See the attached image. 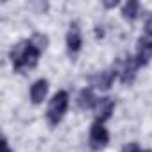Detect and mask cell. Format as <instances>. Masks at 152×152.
I'll list each match as a JSON object with an SVG mask.
<instances>
[{"mask_svg":"<svg viewBox=\"0 0 152 152\" xmlns=\"http://www.w3.org/2000/svg\"><path fill=\"white\" fill-rule=\"evenodd\" d=\"M39 56H41V50L38 47H34L31 43V39L29 41H22L11 50L13 68L16 72L27 70V68H34L38 64V61H39Z\"/></svg>","mask_w":152,"mask_h":152,"instance_id":"obj_1","label":"cell"},{"mask_svg":"<svg viewBox=\"0 0 152 152\" xmlns=\"http://www.w3.org/2000/svg\"><path fill=\"white\" fill-rule=\"evenodd\" d=\"M68 102H70V97L66 91H57L52 97V100L48 102V107H47V120L50 125H57L63 120V116L68 109Z\"/></svg>","mask_w":152,"mask_h":152,"instance_id":"obj_2","label":"cell"},{"mask_svg":"<svg viewBox=\"0 0 152 152\" xmlns=\"http://www.w3.org/2000/svg\"><path fill=\"white\" fill-rule=\"evenodd\" d=\"M109 143V132L104 127V124L95 122L90 129V147L93 150H100Z\"/></svg>","mask_w":152,"mask_h":152,"instance_id":"obj_3","label":"cell"},{"mask_svg":"<svg viewBox=\"0 0 152 152\" xmlns=\"http://www.w3.org/2000/svg\"><path fill=\"white\" fill-rule=\"evenodd\" d=\"M113 111H115V100L113 99H109V97L99 99L97 100V106H95V122L104 124L106 120L111 118Z\"/></svg>","mask_w":152,"mask_h":152,"instance_id":"obj_4","label":"cell"},{"mask_svg":"<svg viewBox=\"0 0 152 152\" xmlns=\"http://www.w3.org/2000/svg\"><path fill=\"white\" fill-rule=\"evenodd\" d=\"M136 61L140 66H145L150 63L152 59V39L150 38H141L138 41V47H136Z\"/></svg>","mask_w":152,"mask_h":152,"instance_id":"obj_5","label":"cell"},{"mask_svg":"<svg viewBox=\"0 0 152 152\" xmlns=\"http://www.w3.org/2000/svg\"><path fill=\"white\" fill-rule=\"evenodd\" d=\"M66 47L70 54H77L83 48V36H81V29L77 23H72L66 34Z\"/></svg>","mask_w":152,"mask_h":152,"instance_id":"obj_6","label":"cell"},{"mask_svg":"<svg viewBox=\"0 0 152 152\" xmlns=\"http://www.w3.org/2000/svg\"><path fill=\"white\" fill-rule=\"evenodd\" d=\"M138 61H136V57H132V56H127L125 59H124V63H122V68H120V79H122V83H132L134 81V77H136V70H138Z\"/></svg>","mask_w":152,"mask_h":152,"instance_id":"obj_7","label":"cell"},{"mask_svg":"<svg viewBox=\"0 0 152 152\" xmlns=\"http://www.w3.org/2000/svg\"><path fill=\"white\" fill-rule=\"evenodd\" d=\"M116 75H118V72L115 70H106V72H100V73H97L95 77L91 79V84L95 86V88H99V90H109L111 88V84H113V81L116 79Z\"/></svg>","mask_w":152,"mask_h":152,"instance_id":"obj_8","label":"cell"},{"mask_svg":"<svg viewBox=\"0 0 152 152\" xmlns=\"http://www.w3.org/2000/svg\"><path fill=\"white\" fill-rule=\"evenodd\" d=\"M47 93H48V83L45 79H38L32 84V88H31V100H32V104H41L45 100Z\"/></svg>","mask_w":152,"mask_h":152,"instance_id":"obj_9","label":"cell"},{"mask_svg":"<svg viewBox=\"0 0 152 152\" xmlns=\"http://www.w3.org/2000/svg\"><path fill=\"white\" fill-rule=\"evenodd\" d=\"M97 100H99V99L95 97L93 90H91V88H86V90H83V91L79 93L77 104H79V107H81V109H95Z\"/></svg>","mask_w":152,"mask_h":152,"instance_id":"obj_10","label":"cell"},{"mask_svg":"<svg viewBox=\"0 0 152 152\" xmlns=\"http://www.w3.org/2000/svg\"><path fill=\"white\" fill-rule=\"evenodd\" d=\"M138 13H140V4L134 2V0L124 4V7H122V15H124L125 20H134L138 16Z\"/></svg>","mask_w":152,"mask_h":152,"instance_id":"obj_11","label":"cell"},{"mask_svg":"<svg viewBox=\"0 0 152 152\" xmlns=\"http://www.w3.org/2000/svg\"><path fill=\"white\" fill-rule=\"evenodd\" d=\"M31 43L34 45V47H38L41 52L47 48V43H48V38L45 36V34H34L32 38H31Z\"/></svg>","mask_w":152,"mask_h":152,"instance_id":"obj_12","label":"cell"},{"mask_svg":"<svg viewBox=\"0 0 152 152\" xmlns=\"http://www.w3.org/2000/svg\"><path fill=\"white\" fill-rule=\"evenodd\" d=\"M122 152H143L141 148H140V145L138 143H129V145H125L124 147V150Z\"/></svg>","mask_w":152,"mask_h":152,"instance_id":"obj_13","label":"cell"},{"mask_svg":"<svg viewBox=\"0 0 152 152\" xmlns=\"http://www.w3.org/2000/svg\"><path fill=\"white\" fill-rule=\"evenodd\" d=\"M145 34H147V38L152 39V16H148L145 22Z\"/></svg>","mask_w":152,"mask_h":152,"instance_id":"obj_14","label":"cell"},{"mask_svg":"<svg viewBox=\"0 0 152 152\" xmlns=\"http://www.w3.org/2000/svg\"><path fill=\"white\" fill-rule=\"evenodd\" d=\"M2 148H4V152H13V150L9 148V145H7V140H4V141H2Z\"/></svg>","mask_w":152,"mask_h":152,"instance_id":"obj_15","label":"cell"},{"mask_svg":"<svg viewBox=\"0 0 152 152\" xmlns=\"http://www.w3.org/2000/svg\"><path fill=\"white\" fill-rule=\"evenodd\" d=\"M143 152H152V150H143Z\"/></svg>","mask_w":152,"mask_h":152,"instance_id":"obj_16","label":"cell"}]
</instances>
